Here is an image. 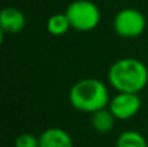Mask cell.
<instances>
[{
  "label": "cell",
  "mask_w": 148,
  "mask_h": 147,
  "mask_svg": "<svg viewBox=\"0 0 148 147\" xmlns=\"http://www.w3.org/2000/svg\"><path fill=\"white\" fill-rule=\"evenodd\" d=\"M26 17L22 10L14 7H5L0 13V29H1V36L4 34L14 35L25 29Z\"/></svg>",
  "instance_id": "obj_6"
},
{
  "label": "cell",
  "mask_w": 148,
  "mask_h": 147,
  "mask_svg": "<svg viewBox=\"0 0 148 147\" xmlns=\"http://www.w3.org/2000/svg\"><path fill=\"white\" fill-rule=\"evenodd\" d=\"M108 108L117 120L126 121L138 115L142 108V99L135 93H117L110 98Z\"/></svg>",
  "instance_id": "obj_5"
},
{
  "label": "cell",
  "mask_w": 148,
  "mask_h": 147,
  "mask_svg": "<svg viewBox=\"0 0 148 147\" xmlns=\"http://www.w3.org/2000/svg\"><path fill=\"white\" fill-rule=\"evenodd\" d=\"M110 96L108 87L97 78H83L72 86L69 91V103L74 109L84 113H94L107 108Z\"/></svg>",
  "instance_id": "obj_2"
},
{
  "label": "cell",
  "mask_w": 148,
  "mask_h": 147,
  "mask_svg": "<svg viewBox=\"0 0 148 147\" xmlns=\"http://www.w3.org/2000/svg\"><path fill=\"white\" fill-rule=\"evenodd\" d=\"M146 26V16L135 8H123L113 18V29L121 38H138L144 33Z\"/></svg>",
  "instance_id": "obj_4"
},
{
  "label": "cell",
  "mask_w": 148,
  "mask_h": 147,
  "mask_svg": "<svg viewBox=\"0 0 148 147\" xmlns=\"http://www.w3.org/2000/svg\"><path fill=\"white\" fill-rule=\"evenodd\" d=\"M65 13L74 30L83 33L96 29L101 20L99 7L91 0H75L70 3Z\"/></svg>",
  "instance_id": "obj_3"
},
{
  "label": "cell",
  "mask_w": 148,
  "mask_h": 147,
  "mask_svg": "<svg viewBox=\"0 0 148 147\" xmlns=\"http://www.w3.org/2000/svg\"><path fill=\"white\" fill-rule=\"evenodd\" d=\"M72 29L66 13H56L47 20V31L53 36H61Z\"/></svg>",
  "instance_id": "obj_9"
},
{
  "label": "cell",
  "mask_w": 148,
  "mask_h": 147,
  "mask_svg": "<svg viewBox=\"0 0 148 147\" xmlns=\"http://www.w3.org/2000/svg\"><path fill=\"white\" fill-rule=\"evenodd\" d=\"M39 147H74V142L66 130L53 126L39 135Z\"/></svg>",
  "instance_id": "obj_7"
},
{
  "label": "cell",
  "mask_w": 148,
  "mask_h": 147,
  "mask_svg": "<svg viewBox=\"0 0 148 147\" xmlns=\"http://www.w3.org/2000/svg\"><path fill=\"white\" fill-rule=\"evenodd\" d=\"M117 121V119L114 117V115L112 113L109 108H103L99 111L94 112L91 116V125L97 133H109L110 130L114 128V124Z\"/></svg>",
  "instance_id": "obj_8"
},
{
  "label": "cell",
  "mask_w": 148,
  "mask_h": 147,
  "mask_svg": "<svg viewBox=\"0 0 148 147\" xmlns=\"http://www.w3.org/2000/svg\"><path fill=\"white\" fill-rule=\"evenodd\" d=\"M107 77L117 93L139 94L148 83V68L135 57H123L110 65Z\"/></svg>",
  "instance_id": "obj_1"
},
{
  "label": "cell",
  "mask_w": 148,
  "mask_h": 147,
  "mask_svg": "<svg viewBox=\"0 0 148 147\" xmlns=\"http://www.w3.org/2000/svg\"><path fill=\"white\" fill-rule=\"evenodd\" d=\"M116 147H148V142L142 133L136 130H125L117 137Z\"/></svg>",
  "instance_id": "obj_10"
},
{
  "label": "cell",
  "mask_w": 148,
  "mask_h": 147,
  "mask_svg": "<svg viewBox=\"0 0 148 147\" xmlns=\"http://www.w3.org/2000/svg\"><path fill=\"white\" fill-rule=\"evenodd\" d=\"M14 147H39V137L31 133L20 134L14 141Z\"/></svg>",
  "instance_id": "obj_11"
}]
</instances>
